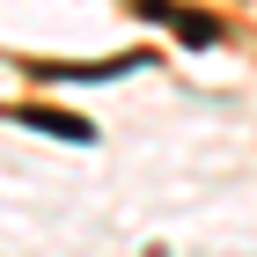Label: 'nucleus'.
Returning <instances> with one entry per match:
<instances>
[{"label":"nucleus","mask_w":257,"mask_h":257,"mask_svg":"<svg viewBox=\"0 0 257 257\" xmlns=\"http://www.w3.org/2000/svg\"><path fill=\"white\" fill-rule=\"evenodd\" d=\"M0 118L30 125V133H44V140H66V147H96V125H88V118H66V110H44V103H22V110H0Z\"/></svg>","instance_id":"nucleus-1"},{"label":"nucleus","mask_w":257,"mask_h":257,"mask_svg":"<svg viewBox=\"0 0 257 257\" xmlns=\"http://www.w3.org/2000/svg\"><path fill=\"white\" fill-rule=\"evenodd\" d=\"M177 37L206 52V44H220V22H213V15H184V8H177Z\"/></svg>","instance_id":"nucleus-2"},{"label":"nucleus","mask_w":257,"mask_h":257,"mask_svg":"<svg viewBox=\"0 0 257 257\" xmlns=\"http://www.w3.org/2000/svg\"><path fill=\"white\" fill-rule=\"evenodd\" d=\"M140 15H155V22H177V8H169V0H133Z\"/></svg>","instance_id":"nucleus-3"}]
</instances>
